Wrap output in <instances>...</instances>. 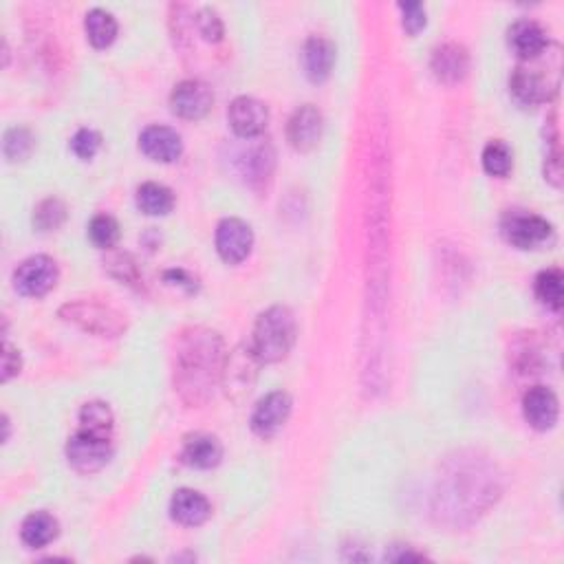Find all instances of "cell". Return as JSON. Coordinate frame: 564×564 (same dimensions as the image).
Instances as JSON below:
<instances>
[{
    "instance_id": "1",
    "label": "cell",
    "mask_w": 564,
    "mask_h": 564,
    "mask_svg": "<svg viewBox=\"0 0 564 564\" xmlns=\"http://www.w3.org/2000/svg\"><path fill=\"white\" fill-rule=\"evenodd\" d=\"M223 340L216 331L194 327L181 335L175 362V388L190 406H203L223 379Z\"/></svg>"
},
{
    "instance_id": "2",
    "label": "cell",
    "mask_w": 564,
    "mask_h": 564,
    "mask_svg": "<svg viewBox=\"0 0 564 564\" xmlns=\"http://www.w3.org/2000/svg\"><path fill=\"white\" fill-rule=\"evenodd\" d=\"M298 324L289 307H269L258 316L252 335V349L263 364L282 362L296 342Z\"/></svg>"
},
{
    "instance_id": "3",
    "label": "cell",
    "mask_w": 564,
    "mask_h": 564,
    "mask_svg": "<svg viewBox=\"0 0 564 564\" xmlns=\"http://www.w3.org/2000/svg\"><path fill=\"white\" fill-rule=\"evenodd\" d=\"M60 318L86 333L100 335V338H119L126 331V318L122 313L89 300H75L64 305L60 309Z\"/></svg>"
},
{
    "instance_id": "4",
    "label": "cell",
    "mask_w": 564,
    "mask_h": 564,
    "mask_svg": "<svg viewBox=\"0 0 564 564\" xmlns=\"http://www.w3.org/2000/svg\"><path fill=\"white\" fill-rule=\"evenodd\" d=\"M507 243L518 249H536L553 241V227L547 219L525 210H514L503 216L501 223Z\"/></svg>"
},
{
    "instance_id": "5",
    "label": "cell",
    "mask_w": 564,
    "mask_h": 564,
    "mask_svg": "<svg viewBox=\"0 0 564 564\" xmlns=\"http://www.w3.org/2000/svg\"><path fill=\"white\" fill-rule=\"evenodd\" d=\"M60 269L49 256H31L14 271V287L20 296L42 298L58 285Z\"/></svg>"
},
{
    "instance_id": "6",
    "label": "cell",
    "mask_w": 564,
    "mask_h": 564,
    "mask_svg": "<svg viewBox=\"0 0 564 564\" xmlns=\"http://www.w3.org/2000/svg\"><path fill=\"white\" fill-rule=\"evenodd\" d=\"M260 364L263 362L258 360L252 346H238L232 353H227L221 379L225 393L234 401H241L245 395L252 393Z\"/></svg>"
},
{
    "instance_id": "7",
    "label": "cell",
    "mask_w": 564,
    "mask_h": 564,
    "mask_svg": "<svg viewBox=\"0 0 564 564\" xmlns=\"http://www.w3.org/2000/svg\"><path fill=\"white\" fill-rule=\"evenodd\" d=\"M113 457V446L108 437H97L91 432L80 430L67 443V459L75 470L82 474L100 472Z\"/></svg>"
},
{
    "instance_id": "8",
    "label": "cell",
    "mask_w": 564,
    "mask_h": 564,
    "mask_svg": "<svg viewBox=\"0 0 564 564\" xmlns=\"http://www.w3.org/2000/svg\"><path fill=\"white\" fill-rule=\"evenodd\" d=\"M216 252L230 265H238L254 247V232L241 219H223L216 227Z\"/></svg>"
},
{
    "instance_id": "9",
    "label": "cell",
    "mask_w": 564,
    "mask_h": 564,
    "mask_svg": "<svg viewBox=\"0 0 564 564\" xmlns=\"http://www.w3.org/2000/svg\"><path fill=\"white\" fill-rule=\"evenodd\" d=\"M291 415V397L285 390H274L258 401L252 412V430L260 439H271L278 435Z\"/></svg>"
},
{
    "instance_id": "10",
    "label": "cell",
    "mask_w": 564,
    "mask_h": 564,
    "mask_svg": "<svg viewBox=\"0 0 564 564\" xmlns=\"http://www.w3.org/2000/svg\"><path fill=\"white\" fill-rule=\"evenodd\" d=\"M227 122L232 130L243 139H252L265 133L269 124V111L267 106L256 100V97H236V100L227 108Z\"/></svg>"
},
{
    "instance_id": "11",
    "label": "cell",
    "mask_w": 564,
    "mask_h": 564,
    "mask_svg": "<svg viewBox=\"0 0 564 564\" xmlns=\"http://www.w3.org/2000/svg\"><path fill=\"white\" fill-rule=\"evenodd\" d=\"M556 82H549L538 69L531 67H518L512 78H509V91H512L514 100L523 106H538L549 102L553 95L558 93Z\"/></svg>"
},
{
    "instance_id": "12",
    "label": "cell",
    "mask_w": 564,
    "mask_h": 564,
    "mask_svg": "<svg viewBox=\"0 0 564 564\" xmlns=\"http://www.w3.org/2000/svg\"><path fill=\"white\" fill-rule=\"evenodd\" d=\"M214 104L212 89L201 80H186L175 86V91L170 95V106L179 117L197 122L210 113Z\"/></svg>"
},
{
    "instance_id": "13",
    "label": "cell",
    "mask_w": 564,
    "mask_h": 564,
    "mask_svg": "<svg viewBox=\"0 0 564 564\" xmlns=\"http://www.w3.org/2000/svg\"><path fill=\"white\" fill-rule=\"evenodd\" d=\"M322 130H324L322 113L313 104H305L289 117L287 139L291 148H296L298 153H309V150L320 144Z\"/></svg>"
},
{
    "instance_id": "14",
    "label": "cell",
    "mask_w": 564,
    "mask_h": 564,
    "mask_svg": "<svg viewBox=\"0 0 564 564\" xmlns=\"http://www.w3.org/2000/svg\"><path fill=\"white\" fill-rule=\"evenodd\" d=\"M139 148L148 159L159 161V164H172L183 153V141L177 130L168 126H148L139 135Z\"/></svg>"
},
{
    "instance_id": "15",
    "label": "cell",
    "mask_w": 564,
    "mask_h": 564,
    "mask_svg": "<svg viewBox=\"0 0 564 564\" xmlns=\"http://www.w3.org/2000/svg\"><path fill=\"white\" fill-rule=\"evenodd\" d=\"M507 40L516 56L525 62L538 60L540 56H545V51L549 49V38L545 29L529 18L516 20L507 31Z\"/></svg>"
},
{
    "instance_id": "16",
    "label": "cell",
    "mask_w": 564,
    "mask_h": 564,
    "mask_svg": "<svg viewBox=\"0 0 564 564\" xmlns=\"http://www.w3.org/2000/svg\"><path fill=\"white\" fill-rule=\"evenodd\" d=\"M523 415L531 428L551 430L560 415L556 393L547 386L529 388L523 397Z\"/></svg>"
},
{
    "instance_id": "17",
    "label": "cell",
    "mask_w": 564,
    "mask_h": 564,
    "mask_svg": "<svg viewBox=\"0 0 564 564\" xmlns=\"http://www.w3.org/2000/svg\"><path fill=\"white\" fill-rule=\"evenodd\" d=\"M430 67L439 82L457 84L470 71V56L465 47L457 45V42H446V45L437 47L432 53Z\"/></svg>"
},
{
    "instance_id": "18",
    "label": "cell",
    "mask_w": 564,
    "mask_h": 564,
    "mask_svg": "<svg viewBox=\"0 0 564 564\" xmlns=\"http://www.w3.org/2000/svg\"><path fill=\"white\" fill-rule=\"evenodd\" d=\"M335 64V45L329 38L311 36L305 47H302V67L305 75L313 82L320 84L331 75Z\"/></svg>"
},
{
    "instance_id": "19",
    "label": "cell",
    "mask_w": 564,
    "mask_h": 564,
    "mask_svg": "<svg viewBox=\"0 0 564 564\" xmlns=\"http://www.w3.org/2000/svg\"><path fill=\"white\" fill-rule=\"evenodd\" d=\"M210 514H212V505L208 498L197 490H188V487L177 490L170 501V516L175 518L179 525L199 527L210 518Z\"/></svg>"
},
{
    "instance_id": "20",
    "label": "cell",
    "mask_w": 564,
    "mask_h": 564,
    "mask_svg": "<svg viewBox=\"0 0 564 564\" xmlns=\"http://www.w3.org/2000/svg\"><path fill=\"white\" fill-rule=\"evenodd\" d=\"M181 459L183 463H188L190 468L212 470L223 459V446L216 437L205 435V432H197V435H190L186 441H183Z\"/></svg>"
},
{
    "instance_id": "21",
    "label": "cell",
    "mask_w": 564,
    "mask_h": 564,
    "mask_svg": "<svg viewBox=\"0 0 564 564\" xmlns=\"http://www.w3.org/2000/svg\"><path fill=\"white\" fill-rule=\"evenodd\" d=\"M58 531L60 525L56 516H51L49 512H34L20 525V538L29 549H42L58 538Z\"/></svg>"
},
{
    "instance_id": "22",
    "label": "cell",
    "mask_w": 564,
    "mask_h": 564,
    "mask_svg": "<svg viewBox=\"0 0 564 564\" xmlns=\"http://www.w3.org/2000/svg\"><path fill=\"white\" fill-rule=\"evenodd\" d=\"M137 208L148 216H166L175 208V194L161 183L148 181L137 188Z\"/></svg>"
},
{
    "instance_id": "23",
    "label": "cell",
    "mask_w": 564,
    "mask_h": 564,
    "mask_svg": "<svg viewBox=\"0 0 564 564\" xmlns=\"http://www.w3.org/2000/svg\"><path fill=\"white\" fill-rule=\"evenodd\" d=\"M86 38L95 49L111 47L117 38V20L106 9H91L84 20Z\"/></svg>"
},
{
    "instance_id": "24",
    "label": "cell",
    "mask_w": 564,
    "mask_h": 564,
    "mask_svg": "<svg viewBox=\"0 0 564 564\" xmlns=\"http://www.w3.org/2000/svg\"><path fill=\"white\" fill-rule=\"evenodd\" d=\"M115 426L113 410L104 401H89L80 410V430L91 432L97 437H108L111 439V432Z\"/></svg>"
},
{
    "instance_id": "25",
    "label": "cell",
    "mask_w": 564,
    "mask_h": 564,
    "mask_svg": "<svg viewBox=\"0 0 564 564\" xmlns=\"http://www.w3.org/2000/svg\"><path fill=\"white\" fill-rule=\"evenodd\" d=\"M276 164V153L271 144H258L254 146L243 159V175L249 183H263L269 179L271 170Z\"/></svg>"
},
{
    "instance_id": "26",
    "label": "cell",
    "mask_w": 564,
    "mask_h": 564,
    "mask_svg": "<svg viewBox=\"0 0 564 564\" xmlns=\"http://www.w3.org/2000/svg\"><path fill=\"white\" fill-rule=\"evenodd\" d=\"M562 271L551 267L540 271L536 278V296L551 311H560L564 307V289H562Z\"/></svg>"
},
{
    "instance_id": "27",
    "label": "cell",
    "mask_w": 564,
    "mask_h": 564,
    "mask_svg": "<svg viewBox=\"0 0 564 564\" xmlns=\"http://www.w3.org/2000/svg\"><path fill=\"white\" fill-rule=\"evenodd\" d=\"M483 168L487 175L505 179L514 168V155L505 141H490L483 150Z\"/></svg>"
},
{
    "instance_id": "28",
    "label": "cell",
    "mask_w": 564,
    "mask_h": 564,
    "mask_svg": "<svg viewBox=\"0 0 564 564\" xmlns=\"http://www.w3.org/2000/svg\"><path fill=\"white\" fill-rule=\"evenodd\" d=\"M34 135L29 133L27 128L16 126L9 128L5 133V141H3V153L9 161H25L31 153H34Z\"/></svg>"
},
{
    "instance_id": "29",
    "label": "cell",
    "mask_w": 564,
    "mask_h": 564,
    "mask_svg": "<svg viewBox=\"0 0 564 564\" xmlns=\"http://www.w3.org/2000/svg\"><path fill=\"white\" fill-rule=\"evenodd\" d=\"M64 219H67V205L56 197L40 201L38 208L34 210V225L38 227V232L58 230Z\"/></svg>"
},
{
    "instance_id": "30",
    "label": "cell",
    "mask_w": 564,
    "mask_h": 564,
    "mask_svg": "<svg viewBox=\"0 0 564 564\" xmlns=\"http://www.w3.org/2000/svg\"><path fill=\"white\" fill-rule=\"evenodd\" d=\"M89 238L95 247L111 249L119 241V223L111 214H97L89 223Z\"/></svg>"
},
{
    "instance_id": "31",
    "label": "cell",
    "mask_w": 564,
    "mask_h": 564,
    "mask_svg": "<svg viewBox=\"0 0 564 564\" xmlns=\"http://www.w3.org/2000/svg\"><path fill=\"white\" fill-rule=\"evenodd\" d=\"M106 269L108 274L113 278H117L119 282H124V285H137L139 282V267L135 263V258L130 254H122V252H115L108 256L106 260Z\"/></svg>"
},
{
    "instance_id": "32",
    "label": "cell",
    "mask_w": 564,
    "mask_h": 564,
    "mask_svg": "<svg viewBox=\"0 0 564 564\" xmlns=\"http://www.w3.org/2000/svg\"><path fill=\"white\" fill-rule=\"evenodd\" d=\"M100 146H102V135L93 128H82L71 139V150L75 153V157H80L82 161L93 159Z\"/></svg>"
},
{
    "instance_id": "33",
    "label": "cell",
    "mask_w": 564,
    "mask_h": 564,
    "mask_svg": "<svg viewBox=\"0 0 564 564\" xmlns=\"http://www.w3.org/2000/svg\"><path fill=\"white\" fill-rule=\"evenodd\" d=\"M197 29H199V34L208 42H221L223 34H225L221 16L210 7L201 9V12L197 14Z\"/></svg>"
},
{
    "instance_id": "34",
    "label": "cell",
    "mask_w": 564,
    "mask_h": 564,
    "mask_svg": "<svg viewBox=\"0 0 564 564\" xmlns=\"http://www.w3.org/2000/svg\"><path fill=\"white\" fill-rule=\"evenodd\" d=\"M399 9H401V14H404V18H401L404 29L408 31L410 36H417L419 31L426 27V23H428L426 7H423L421 3H401Z\"/></svg>"
},
{
    "instance_id": "35",
    "label": "cell",
    "mask_w": 564,
    "mask_h": 564,
    "mask_svg": "<svg viewBox=\"0 0 564 564\" xmlns=\"http://www.w3.org/2000/svg\"><path fill=\"white\" fill-rule=\"evenodd\" d=\"M20 366H23V362H20V353L14 349L12 344L5 342L3 346V382H9L14 375H18Z\"/></svg>"
},
{
    "instance_id": "36",
    "label": "cell",
    "mask_w": 564,
    "mask_h": 564,
    "mask_svg": "<svg viewBox=\"0 0 564 564\" xmlns=\"http://www.w3.org/2000/svg\"><path fill=\"white\" fill-rule=\"evenodd\" d=\"M168 285H175V287H183L188 291V294H194L197 291V278L192 274H188L186 269H170L164 274Z\"/></svg>"
},
{
    "instance_id": "37",
    "label": "cell",
    "mask_w": 564,
    "mask_h": 564,
    "mask_svg": "<svg viewBox=\"0 0 564 564\" xmlns=\"http://www.w3.org/2000/svg\"><path fill=\"white\" fill-rule=\"evenodd\" d=\"M401 551L399 553H388V560H395V562H408V560H423L426 556L423 553H417V551H412V547L406 545L404 547H399Z\"/></svg>"
}]
</instances>
